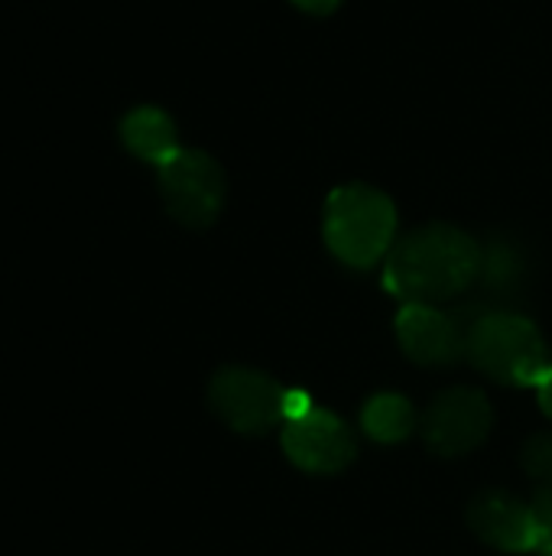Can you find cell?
<instances>
[{"label": "cell", "mask_w": 552, "mask_h": 556, "mask_svg": "<svg viewBox=\"0 0 552 556\" xmlns=\"http://www.w3.org/2000/svg\"><path fill=\"white\" fill-rule=\"evenodd\" d=\"M482 248L455 225H426L390 248L384 287L407 303L436 306L465 293L482 277Z\"/></svg>", "instance_id": "1"}, {"label": "cell", "mask_w": 552, "mask_h": 556, "mask_svg": "<svg viewBox=\"0 0 552 556\" xmlns=\"http://www.w3.org/2000/svg\"><path fill=\"white\" fill-rule=\"evenodd\" d=\"M322 231L329 251L348 267H374L390 254L397 235L394 202L371 186H342L329 195Z\"/></svg>", "instance_id": "2"}, {"label": "cell", "mask_w": 552, "mask_h": 556, "mask_svg": "<svg viewBox=\"0 0 552 556\" xmlns=\"http://www.w3.org/2000/svg\"><path fill=\"white\" fill-rule=\"evenodd\" d=\"M465 355L472 365L498 384L537 388L547 365V345L540 329L514 313H488L465 332Z\"/></svg>", "instance_id": "3"}, {"label": "cell", "mask_w": 552, "mask_h": 556, "mask_svg": "<svg viewBox=\"0 0 552 556\" xmlns=\"http://www.w3.org/2000/svg\"><path fill=\"white\" fill-rule=\"evenodd\" d=\"M159 195L166 212L185 228H208L224 208L228 182L205 150H179L159 166Z\"/></svg>", "instance_id": "4"}, {"label": "cell", "mask_w": 552, "mask_h": 556, "mask_svg": "<svg viewBox=\"0 0 552 556\" xmlns=\"http://www.w3.org/2000/svg\"><path fill=\"white\" fill-rule=\"evenodd\" d=\"M283 397L286 391L270 375L251 371V368H224L208 384L211 410L234 433H247V437H260L286 424Z\"/></svg>", "instance_id": "5"}, {"label": "cell", "mask_w": 552, "mask_h": 556, "mask_svg": "<svg viewBox=\"0 0 552 556\" xmlns=\"http://www.w3.org/2000/svg\"><path fill=\"white\" fill-rule=\"evenodd\" d=\"M491 404L482 391L452 388L423 414V440L436 456H465L478 450L491 430Z\"/></svg>", "instance_id": "6"}, {"label": "cell", "mask_w": 552, "mask_h": 556, "mask_svg": "<svg viewBox=\"0 0 552 556\" xmlns=\"http://www.w3.org/2000/svg\"><path fill=\"white\" fill-rule=\"evenodd\" d=\"M283 450L303 472L312 476H335L348 469L358 456L351 430L335 414L319 407H312L299 420L283 424Z\"/></svg>", "instance_id": "7"}, {"label": "cell", "mask_w": 552, "mask_h": 556, "mask_svg": "<svg viewBox=\"0 0 552 556\" xmlns=\"http://www.w3.org/2000/svg\"><path fill=\"white\" fill-rule=\"evenodd\" d=\"M397 339L410 362L416 365H452L465 355V332L459 323L436 306L407 303L397 316Z\"/></svg>", "instance_id": "8"}, {"label": "cell", "mask_w": 552, "mask_h": 556, "mask_svg": "<svg viewBox=\"0 0 552 556\" xmlns=\"http://www.w3.org/2000/svg\"><path fill=\"white\" fill-rule=\"evenodd\" d=\"M468 525L472 531L504 551V554H530L537 551V518L534 508L521 505L517 498L504 492H485L472 502L468 508Z\"/></svg>", "instance_id": "9"}, {"label": "cell", "mask_w": 552, "mask_h": 556, "mask_svg": "<svg viewBox=\"0 0 552 556\" xmlns=\"http://www.w3.org/2000/svg\"><path fill=\"white\" fill-rule=\"evenodd\" d=\"M120 137H124V147L137 160L153 163L156 169L182 150L179 134H176V121L159 108H133L120 121Z\"/></svg>", "instance_id": "10"}, {"label": "cell", "mask_w": 552, "mask_h": 556, "mask_svg": "<svg viewBox=\"0 0 552 556\" xmlns=\"http://www.w3.org/2000/svg\"><path fill=\"white\" fill-rule=\"evenodd\" d=\"M364 430L377 440V443H400L413 433L416 427V410L407 397L400 394H377L368 401L364 414Z\"/></svg>", "instance_id": "11"}, {"label": "cell", "mask_w": 552, "mask_h": 556, "mask_svg": "<svg viewBox=\"0 0 552 556\" xmlns=\"http://www.w3.org/2000/svg\"><path fill=\"white\" fill-rule=\"evenodd\" d=\"M524 469L534 479L552 485V433H537V437L527 440V446H524Z\"/></svg>", "instance_id": "12"}, {"label": "cell", "mask_w": 552, "mask_h": 556, "mask_svg": "<svg viewBox=\"0 0 552 556\" xmlns=\"http://www.w3.org/2000/svg\"><path fill=\"white\" fill-rule=\"evenodd\" d=\"M534 518H537V554L552 556V485L534 498Z\"/></svg>", "instance_id": "13"}, {"label": "cell", "mask_w": 552, "mask_h": 556, "mask_svg": "<svg viewBox=\"0 0 552 556\" xmlns=\"http://www.w3.org/2000/svg\"><path fill=\"white\" fill-rule=\"evenodd\" d=\"M309 410H312V401H309L306 391H286V397H283V417H286V424L306 417Z\"/></svg>", "instance_id": "14"}, {"label": "cell", "mask_w": 552, "mask_h": 556, "mask_svg": "<svg viewBox=\"0 0 552 556\" xmlns=\"http://www.w3.org/2000/svg\"><path fill=\"white\" fill-rule=\"evenodd\" d=\"M537 401H540L543 414L552 420V365L543 371V378L537 381Z\"/></svg>", "instance_id": "15"}, {"label": "cell", "mask_w": 552, "mask_h": 556, "mask_svg": "<svg viewBox=\"0 0 552 556\" xmlns=\"http://www.w3.org/2000/svg\"><path fill=\"white\" fill-rule=\"evenodd\" d=\"M296 7H303L306 13H316V16H325V13H332L342 0H293Z\"/></svg>", "instance_id": "16"}]
</instances>
